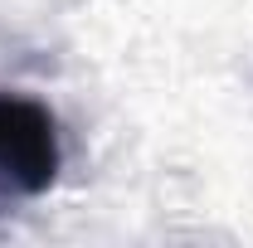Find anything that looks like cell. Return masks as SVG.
<instances>
[{"instance_id":"cell-1","label":"cell","mask_w":253,"mask_h":248,"mask_svg":"<svg viewBox=\"0 0 253 248\" xmlns=\"http://www.w3.org/2000/svg\"><path fill=\"white\" fill-rule=\"evenodd\" d=\"M63 165L59 122L44 102L0 88V200L49 195Z\"/></svg>"}]
</instances>
